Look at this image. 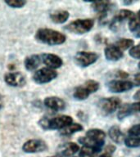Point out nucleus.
I'll list each match as a JSON object with an SVG mask.
<instances>
[{
  "mask_svg": "<svg viewBox=\"0 0 140 157\" xmlns=\"http://www.w3.org/2000/svg\"><path fill=\"white\" fill-rule=\"evenodd\" d=\"M105 132L99 128H90L85 133V136L79 138L78 142L83 147H90L101 151L105 144Z\"/></svg>",
  "mask_w": 140,
  "mask_h": 157,
  "instance_id": "nucleus-1",
  "label": "nucleus"
},
{
  "mask_svg": "<svg viewBox=\"0 0 140 157\" xmlns=\"http://www.w3.org/2000/svg\"><path fill=\"white\" fill-rule=\"evenodd\" d=\"M37 41L49 46H55L64 44L66 36L59 31L51 29H39L35 34Z\"/></svg>",
  "mask_w": 140,
  "mask_h": 157,
  "instance_id": "nucleus-2",
  "label": "nucleus"
},
{
  "mask_svg": "<svg viewBox=\"0 0 140 157\" xmlns=\"http://www.w3.org/2000/svg\"><path fill=\"white\" fill-rule=\"evenodd\" d=\"M73 123V119L69 115H59L56 117H44L39 120V126L44 130H61Z\"/></svg>",
  "mask_w": 140,
  "mask_h": 157,
  "instance_id": "nucleus-3",
  "label": "nucleus"
},
{
  "mask_svg": "<svg viewBox=\"0 0 140 157\" xmlns=\"http://www.w3.org/2000/svg\"><path fill=\"white\" fill-rule=\"evenodd\" d=\"M93 25V19H77L67 25L65 29L72 34L81 35L90 31Z\"/></svg>",
  "mask_w": 140,
  "mask_h": 157,
  "instance_id": "nucleus-4",
  "label": "nucleus"
},
{
  "mask_svg": "<svg viewBox=\"0 0 140 157\" xmlns=\"http://www.w3.org/2000/svg\"><path fill=\"white\" fill-rule=\"evenodd\" d=\"M120 100L118 98L112 97V98H103L99 100L98 103V110L103 115H109L114 113L118 108L120 107Z\"/></svg>",
  "mask_w": 140,
  "mask_h": 157,
  "instance_id": "nucleus-5",
  "label": "nucleus"
},
{
  "mask_svg": "<svg viewBox=\"0 0 140 157\" xmlns=\"http://www.w3.org/2000/svg\"><path fill=\"white\" fill-rule=\"evenodd\" d=\"M98 54L93 52L80 51L77 52L74 56V61L77 66L84 68L95 63L98 61Z\"/></svg>",
  "mask_w": 140,
  "mask_h": 157,
  "instance_id": "nucleus-6",
  "label": "nucleus"
},
{
  "mask_svg": "<svg viewBox=\"0 0 140 157\" xmlns=\"http://www.w3.org/2000/svg\"><path fill=\"white\" fill-rule=\"evenodd\" d=\"M56 77H57V72L55 70L44 67L34 72L33 79L38 84H44L51 82Z\"/></svg>",
  "mask_w": 140,
  "mask_h": 157,
  "instance_id": "nucleus-7",
  "label": "nucleus"
},
{
  "mask_svg": "<svg viewBox=\"0 0 140 157\" xmlns=\"http://www.w3.org/2000/svg\"><path fill=\"white\" fill-rule=\"evenodd\" d=\"M134 84L130 81L120 79V80L110 81L107 83V89L111 93H122L131 90Z\"/></svg>",
  "mask_w": 140,
  "mask_h": 157,
  "instance_id": "nucleus-8",
  "label": "nucleus"
},
{
  "mask_svg": "<svg viewBox=\"0 0 140 157\" xmlns=\"http://www.w3.org/2000/svg\"><path fill=\"white\" fill-rule=\"evenodd\" d=\"M48 149L46 142L39 139H31L27 141L22 146V150L25 153H39Z\"/></svg>",
  "mask_w": 140,
  "mask_h": 157,
  "instance_id": "nucleus-9",
  "label": "nucleus"
},
{
  "mask_svg": "<svg viewBox=\"0 0 140 157\" xmlns=\"http://www.w3.org/2000/svg\"><path fill=\"white\" fill-rule=\"evenodd\" d=\"M134 15V13L128 9H121L120 11H118L113 17L111 21L110 24V29L111 30H115L116 28H118L119 25L121 24L122 22L125 21H130V18Z\"/></svg>",
  "mask_w": 140,
  "mask_h": 157,
  "instance_id": "nucleus-10",
  "label": "nucleus"
},
{
  "mask_svg": "<svg viewBox=\"0 0 140 157\" xmlns=\"http://www.w3.org/2000/svg\"><path fill=\"white\" fill-rule=\"evenodd\" d=\"M40 56H41L42 63H44L48 68L56 70L60 68L63 65L62 59L55 54L44 53L41 54Z\"/></svg>",
  "mask_w": 140,
  "mask_h": 157,
  "instance_id": "nucleus-11",
  "label": "nucleus"
},
{
  "mask_svg": "<svg viewBox=\"0 0 140 157\" xmlns=\"http://www.w3.org/2000/svg\"><path fill=\"white\" fill-rule=\"evenodd\" d=\"M4 80L7 85L12 87H23L25 84V78L20 72H9L4 75Z\"/></svg>",
  "mask_w": 140,
  "mask_h": 157,
  "instance_id": "nucleus-12",
  "label": "nucleus"
},
{
  "mask_svg": "<svg viewBox=\"0 0 140 157\" xmlns=\"http://www.w3.org/2000/svg\"><path fill=\"white\" fill-rule=\"evenodd\" d=\"M135 113H140V101L123 105L118 111V120H121Z\"/></svg>",
  "mask_w": 140,
  "mask_h": 157,
  "instance_id": "nucleus-13",
  "label": "nucleus"
},
{
  "mask_svg": "<svg viewBox=\"0 0 140 157\" xmlns=\"http://www.w3.org/2000/svg\"><path fill=\"white\" fill-rule=\"evenodd\" d=\"M44 105L53 111L63 110L66 108V102L58 97H48L44 101Z\"/></svg>",
  "mask_w": 140,
  "mask_h": 157,
  "instance_id": "nucleus-14",
  "label": "nucleus"
},
{
  "mask_svg": "<svg viewBox=\"0 0 140 157\" xmlns=\"http://www.w3.org/2000/svg\"><path fill=\"white\" fill-rule=\"evenodd\" d=\"M104 56L107 61H117L122 58L124 53L115 44H108L104 49Z\"/></svg>",
  "mask_w": 140,
  "mask_h": 157,
  "instance_id": "nucleus-15",
  "label": "nucleus"
},
{
  "mask_svg": "<svg viewBox=\"0 0 140 157\" xmlns=\"http://www.w3.org/2000/svg\"><path fill=\"white\" fill-rule=\"evenodd\" d=\"M80 147L75 142H66L59 146L57 149V154L66 157H72L80 151Z\"/></svg>",
  "mask_w": 140,
  "mask_h": 157,
  "instance_id": "nucleus-16",
  "label": "nucleus"
},
{
  "mask_svg": "<svg viewBox=\"0 0 140 157\" xmlns=\"http://www.w3.org/2000/svg\"><path fill=\"white\" fill-rule=\"evenodd\" d=\"M129 29L136 38H140V10L133 16L128 22Z\"/></svg>",
  "mask_w": 140,
  "mask_h": 157,
  "instance_id": "nucleus-17",
  "label": "nucleus"
},
{
  "mask_svg": "<svg viewBox=\"0 0 140 157\" xmlns=\"http://www.w3.org/2000/svg\"><path fill=\"white\" fill-rule=\"evenodd\" d=\"M108 136L116 144H121L122 142H125V135L117 125H113L109 128Z\"/></svg>",
  "mask_w": 140,
  "mask_h": 157,
  "instance_id": "nucleus-18",
  "label": "nucleus"
},
{
  "mask_svg": "<svg viewBox=\"0 0 140 157\" xmlns=\"http://www.w3.org/2000/svg\"><path fill=\"white\" fill-rule=\"evenodd\" d=\"M91 7L94 12L101 14L102 17H105L107 12H109V10L111 8L112 4L111 2L108 1H99V2H93L91 3Z\"/></svg>",
  "mask_w": 140,
  "mask_h": 157,
  "instance_id": "nucleus-19",
  "label": "nucleus"
},
{
  "mask_svg": "<svg viewBox=\"0 0 140 157\" xmlns=\"http://www.w3.org/2000/svg\"><path fill=\"white\" fill-rule=\"evenodd\" d=\"M41 63L42 60L40 55H31V56H27L24 61L25 67L29 71L36 70Z\"/></svg>",
  "mask_w": 140,
  "mask_h": 157,
  "instance_id": "nucleus-20",
  "label": "nucleus"
},
{
  "mask_svg": "<svg viewBox=\"0 0 140 157\" xmlns=\"http://www.w3.org/2000/svg\"><path fill=\"white\" fill-rule=\"evenodd\" d=\"M70 14L66 10H56L50 15L52 21L56 24H63L68 20Z\"/></svg>",
  "mask_w": 140,
  "mask_h": 157,
  "instance_id": "nucleus-21",
  "label": "nucleus"
},
{
  "mask_svg": "<svg viewBox=\"0 0 140 157\" xmlns=\"http://www.w3.org/2000/svg\"><path fill=\"white\" fill-rule=\"evenodd\" d=\"M84 129L83 126L77 123H72L71 124L68 125L67 127L64 128L63 129L60 130V134L61 136H71L76 132H80Z\"/></svg>",
  "mask_w": 140,
  "mask_h": 157,
  "instance_id": "nucleus-22",
  "label": "nucleus"
},
{
  "mask_svg": "<svg viewBox=\"0 0 140 157\" xmlns=\"http://www.w3.org/2000/svg\"><path fill=\"white\" fill-rule=\"evenodd\" d=\"M90 93H88V91L85 88L84 85L79 86L75 89L73 93V97L76 100L78 101H84L86 100L89 97Z\"/></svg>",
  "mask_w": 140,
  "mask_h": 157,
  "instance_id": "nucleus-23",
  "label": "nucleus"
},
{
  "mask_svg": "<svg viewBox=\"0 0 140 157\" xmlns=\"http://www.w3.org/2000/svg\"><path fill=\"white\" fill-rule=\"evenodd\" d=\"M134 41L131 39H120L116 43H115V46L117 47L118 48L121 50L122 52L127 50V49H130L134 46Z\"/></svg>",
  "mask_w": 140,
  "mask_h": 157,
  "instance_id": "nucleus-24",
  "label": "nucleus"
},
{
  "mask_svg": "<svg viewBox=\"0 0 140 157\" xmlns=\"http://www.w3.org/2000/svg\"><path fill=\"white\" fill-rule=\"evenodd\" d=\"M98 151L90 147H82L79 151V157H98Z\"/></svg>",
  "mask_w": 140,
  "mask_h": 157,
  "instance_id": "nucleus-25",
  "label": "nucleus"
},
{
  "mask_svg": "<svg viewBox=\"0 0 140 157\" xmlns=\"http://www.w3.org/2000/svg\"><path fill=\"white\" fill-rule=\"evenodd\" d=\"M125 145L130 148H137L140 147V137L138 136H130V137H125Z\"/></svg>",
  "mask_w": 140,
  "mask_h": 157,
  "instance_id": "nucleus-26",
  "label": "nucleus"
},
{
  "mask_svg": "<svg viewBox=\"0 0 140 157\" xmlns=\"http://www.w3.org/2000/svg\"><path fill=\"white\" fill-rule=\"evenodd\" d=\"M87 90L88 91V93H94L99 89V83L98 82L93 79H88L83 84Z\"/></svg>",
  "mask_w": 140,
  "mask_h": 157,
  "instance_id": "nucleus-27",
  "label": "nucleus"
},
{
  "mask_svg": "<svg viewBox=\"0 0 140 157\" xmlns=\"http://www.w3.org/2000/svg\"><path fill=\"white\" fill-rule=\"evenodd\" d=\"M6 4H7L9 7H15V8H21V7H24L26 2L23 1V0H8L6 1Z\"/></svg>",
  "mask_w": 140,
  "mask_h": 157,
  "instance_id": "nucleus-28",
  "label": "nucleus"
},
{
  "mask_svg": "<svg viewBox=\"0 0 140 157\" xmlns=\"http://www.w3.org/2000/svg\"><path fill=\"white\" fill-rule=\"evenodd\" d=\"M129 54L133 58L139 59L140 60V44H138L136 46H133L130 49Z\"/></svg>",
  "mask_w": 140,
  "mask_h": 157,
  "instance_id": "nucleus-29",
  "label": "nucleus"
},
{
  "mask_svg": "<svg viewBox=\"0 0 140 157\" xmlns=\"http://www.w3.org/2000/svg\"><path fill=\"white\" fill-rule=\"evenodd\" d=\"M128 132H129V134L130 136H138V137H140V124L132 126L129 129Z\"/></svg>",
  "mask_w": 140,
  "mask_h": 157,
  "instance_id": "nucleus-30",
  "label": "nucleus"
},
{
  "mask_svg": "<svg viewBox=\"0 0 140 157\" xmlns=\"http://www.w3.org/2000/svg\"><path fill=\"white\" fill-rule=\"evenodd\" d=\"M115 151V147L114 145H108L105 148V152H107L109 154L112 155Z\"/></svg>",
  "mask_w": 140,
  "mask_h": 157,
  "instance_id": "nucleus-31",
  "label": "nucleus"
},
{
  "mask_svg": "<svg viewBox=\"0 0 140 157\" xmlns=\"http://www.w3.org/2000/svg\"><path fill=\"white\" fill-rule=\"evenodd\" d=\"M129 76L127 72L123 71H118V77L120 78H126Z\"/></svg>",
  "mask_w": 140,
  "mask_h": 157,
  "instance_id": "nucleus-32",
  "label": "nucleus"
},
{
  "mask_svg": "<svg viewBox=\"0 0 140 157\" xmlns=\"http://www.w3.org/2000/svg\"><path fill=\"white\" fill-rule=\"evenodd\" d=\"M134 98L135 100H139L140 101V90L136 92V93L134 95Z\"/></svg>",
  "mask_w": 140,
  "mask_h": 157,
  "instance_id": "nucleus-33",
  "label": "nucleus"
},
{
  "mask_svg": "<svg viewBox=\"0 0 140 157\" xmlns=\"http://www.w3.org/2000/svg\"><path fill=\"white\" fill-rule=\"evenodd\" d=\"M98 157H111V155L107 153V152L104 151V153H103V154L100 155H98Z\"/></svg>",
  "mask_w": 140,
  "mask_h": 157,
  "instance_id": "nucleus-34",
  "label": "nucleus"
},
{
  "mask_svg": "<svg viewBox=\"0 0 140 157\" xmlns=\"http://www.w3.org/2000/svg\"><path fill=\"white\" fill-rule=\"evenodd\" d=\"M135 81L138 84H140V73L138 74L137 75L135 76Z\"/></svg>",
  "mask_w": 140,
  "mask_h": 157,
  "instance_id": "nucleus-35",
  "label": "nucleus"
},
{
  "mask_svg": "<svg viewBox=\"0 0 140 157\" xmlns=\"http://www.w3.org/2000/svg\"><path fill=\"white\" fill-rule=\"evenodd\" d=\"M49 157H66V156H63V155H61L56 154V155H52V156H49ZM72 157H79V156H72Z\"/></svg>",
  "mask_w": 140,
  "mask_h": 157,
  "instance_id": "nucleus-36",
  "label": "nucleus"
},
{
  "mask_svg": "<svg viewBox=\"0 0 140 157\" xmlns=\"http://www.w3.org/2000/svg\"><path fill=\"white\" fill-rule=\"evenodd\" d=\"M2 104H3V103H2V99L1 98V97H0V109L2 107Z\"/></svg>",
  "mask_w": 140,
  "mask_h": 157,
  "instance_id": "nucleus-37",
  "label": "nucleus"
},
{
  "mask_svg": "<svg viewBox=\"0 0 140 157\" xmlns=\"http://www.w3.org/2000/svg\"><path fill=\"white\" fill-rule=\"evenodd\" d=\"M133 2H126V1H125V2H124V4H125V5H130V4H131V3H132Z\"/></svg>",
  "mask_w": 140,
  "mask_h": 157,
  "instance_id": "nucleus-38",
  "label": "nucleus"
},
{
  "mask_svg": "<svg viewBox=\"0 0 140 157\" xmlns=\"http://www.w3.org/2000/svg\"><path fill=\"white\" fill-rule=\"evenodd\" d=\"M138 68L140 69V62H139V63H138Z\"/></svg>",
  "mask_w": 140,
  "mask_h": 157,
  "instance_id": "nucleus-39",
  "label": "nucleus"
}]
</instances>
